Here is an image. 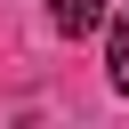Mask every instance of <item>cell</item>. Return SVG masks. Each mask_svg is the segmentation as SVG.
Instances as JSON below:
<instances>
[{
    "mask_svg": "<svg viewBox=\"0 0 129 129\" xmlns=\"http://www.w3.org/2000/svg\"><path fill=\"white\" fill-rule=\"evenodd\" d=\"M105 48H113V89L129 97V16H113V24H105Z\"/></svg>",
    "mask_w": 129,
    "mask_h": 129,
    "instance_id": "2",
    "label": "cell"
},
{
    "mask_svg": "<svg viewBox=\"0 0 129 129\" xmlns=\"http://www.w3.org/2000/svg\"><path fill=\"white\" fill-rule=\"evenodd\" d=\"M48 16H56L64 40H89V32L105 24V0H48Z\"/></svg>",
    "mask_w": 129,
    "mask_h": 129,
    "instance_id": "1",
    "label": "cell"
}]
</instances>
